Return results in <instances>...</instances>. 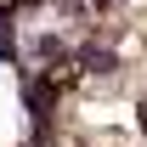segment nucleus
I'll return each instance as SVG.
<instances>
[{"instance_id": "1", "label": "nucleus", "mask_w": 147, "mask_h": 147, "mask_svg": "<svg viewBox=\"0 0 147 147\" xmlns=\"http://www.w3.org/2000/svg\"><path fill=\"white\" fill-rule=\"evenodd\" d=\"M11 57H17V40H11V17L0 23V62H11Z\"/></svg>"}, {"instance_id": "2", "label": "nucleus", "mask_w": 147, "mask_h": 147, "mask_svg": "<svg viewBox=\"0 0 147 147\" xmlns=\"http://www.w3.org/2000/svg\"><path fill=\"white\" fill-rule=\"evenodd\" d=\"M142 125H147V108H142Z\"/></svg>"}]
</instances>
